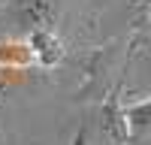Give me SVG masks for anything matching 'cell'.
I'll list each match as a JSON object with an SVG mask.
<instances>
[{
	"label": "cell",
	"instance_id": "cell-2",
	"mask_svg": "<svg viewBox=\"0 0 151 145\" xmlns=\"http://www.w3.org/2000/svg\"><path fill=\"white\" fill-rule=\"evenodd\" d=\"M27 45H30V55L36 57L40 67H55V64H60V57H64V39L55 33V27L27 33Z\"/></svg>",
	"mask_w": 151,
	"mask_h": 145
},
{
	"label": "cell",
	"instance_id": "cell-1",
	"mask_svg": "<svg viewBox=\"0 0 151 145\" xmlns=\"http://www.w3.org/2000/svg\"><path fill=\"white\" fill-rule=\"evenodd\" d=\"M60 12V0H12V18L27 33L52 30Z\"/></svg>",
	"mask_w": 151,
	"mask_h": 145
},
{
	"label": "cell",
	"instance_id": "cell-4",
	"mask_svg": "<svg viewBox=\"0 0 151 145\" xmlns=\"http://www.w3.org/2000/svg\"><path fill=\"white\" fill-rule=\"evenodd\" d=\"M133 6H136V9H148L151 0H133Z\"/></svg>",
	"mask_w": 151,
	"mask_h": 145
},
{
	"label": "cell",
	"instance_id": "cell-3",
	"mask_svg": "<svg viewBox=\"0 0 151 145\" xmlns=\"http://www.w3.org/2000/svg\"><path fill=\"white\" fill-rule=\"evenodd\" d=\"M124 118H127L130 142H139V139L151 136V97H148V100L124 106Z\"/></svg>",
	"mask_w": 151,
	"mask_h": 145
}]
</instances>
